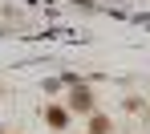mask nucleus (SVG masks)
<instances>
[{
  "instance_id": "2",
  "label": "nucleus",
  "mask_w": 150,
  "mask_h": 134,
  "mask_svg": "<svg viewBox=\"0 0 150 134\" xmlns=\"http://www.w3.org/2000/svg\"><path fill=\"white\" fill-rule=\"evenodd\" d=\"M45 122H49L53 130H65V126H69V110L61 106V102H53V106L45 110Z\"/></svg>"
},
{
  "instance_id": "1",
  "label": "nucleus",
  "mask_w": 150,
  "mask_h": 134,
  "mask_svg": "<svg viewBox=\"0 0 150 134\" xmlns=\"http://www.w3.org/2000/svg\"><path fill=\"white\" fill-rule=\"evenodd\" d=\"M65 110L69 114H93V89L89 85H73L69 98H65Z\"/></svg>"
},
{
  "instance_id": "3",
  "label": "nucleus",
  "mask_w": 150,
  "mask_h": 134,
  "mask_svg": "<svg viewBox=\"0 0 150 134\" xmlns=\"http://www.w3.org/2000/svg\"><path fill=\"white\" fill-rule=\"evenodd\" d=\"M110 130H114V122L105 114H89V134H110Z\"/></svg>"
}]
</instances>
